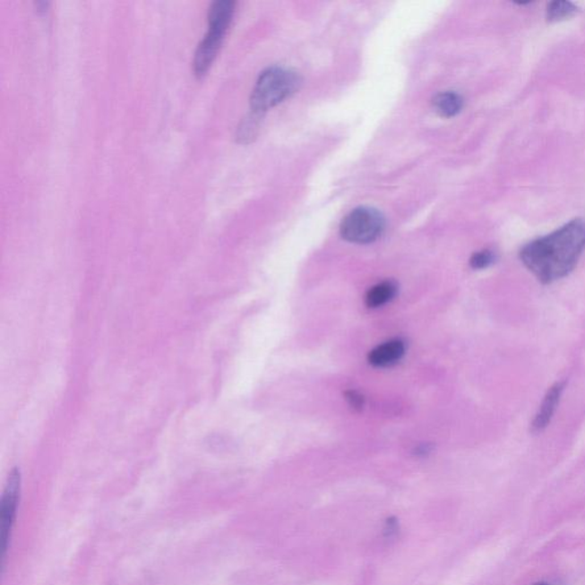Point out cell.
I'll return each instance as SVG.
<instances>
[{
	"instance_id": "cell-1",
	"label": "cell",
	"mask_w": 585,
	"mask_h": 585,
	"mask_svg": "<svg viewBox=\"0 0 585 585\" xmlns=\"http://www.w3.org/2000/svg\"><path fill=\"white\" fill-rule=\"evenodd\" d=\"M584 251L585 221L575 219L553 234L527 244L520 251V260L539 283L547 285L570 275Z\"/></svg>"
},
{
	"instance_id": "cell-2",
	"label": "cell",
	"mask_w": 585,
	"mask_h": 585,
	"mask_svg": "<svg viewBox=\"0 0 585 585\" xmlns=\"http://www.w3.org/2000/svg\"><path fill=\"white\" fill-rule=\"evenodd\" d=\"M235 6L236 4L230 0H218L211 4L209 11V31L198 45L194 57V72L197 77L205 76L217 59L234 19Z\"/></svg>"
},
{
	"instance_id": "cell-3",
	"label": "cell",
	"mask_w": 585,
	"mask_h": 585,
	"mask_svg": "<svg viewBox=\"0 0 585 585\" xmlns=\"http://www.w3.org/2000/svg\"><path fill=\"white\" fill-rule=\"evenodd\" d=\"M300 77L290 70L272 66L260 74L251 95L252 111L263 115L297 92Z\"/></svg>"
},
{
	"instance_id": "cell-4",
	"label": "cell",
	"mask_w": 585,
	"mask_h": 585,
	"mask_svg": "<svg viewBox=\"0 0 585 585\" xmlns=\"http://www.w3.org/2000/svg\"><path fill=\"white\" fill-rule=\"evenodd\" d=\"M384 227V218L379 211L371 207H359L344 218L340 231L347 242L369 244L380 237Z\"/></svg>"
},
{
	"instance_id": "cell-5",
	"label": "cell",
	"mask_w": 585,
	"mask_h": 585,
	"mask_svg": "<svg viewBox=\"0 0 585 585\" xmlns=\"http://www.w3.org/2000/svg\"><path fill=\"white\" fill-rule=\"evenodd\" d=\"M21 492V475L18 469H14L8 477L5 489H4L2 504H0V539H2L3 566L5 563L8 547L13 532L18 512Z\"/></svg>"
},
{
	"instance_id": "cell-6",
	"label": "cell",
	"mask_w": 585,
	"mask_h": 585,
	"mask_svg": "<svg viewBox=\"0 0 585 585\" xmlns=\"http://www.w3.org/2000/svg\"><path fill=\"white\" fill-rule=\"evenodd\" d=\"M565 382H559V383L554 384L546 392L545 400L539 406L538 412L535 415L532 422V429L530 430H532L533 434H541L550 425L555 410H557L560 398H562L563 390H565Z\"/></svg>"
},
{
	"instance_id": "cell-7",
	"label": "cell",
	"mask_w": 585,
	"mask_h": 585,
	"mask_svg": "<svg viewBox=\"0 0 585 585\" xmlns=\"http://www.w3.org/2000/svg\"><path fill=\"white\" fill-rule=\"evenodd\" d=\"M406 352V344L400 339L390 340L373 348L368 362L374 367L385 368L400 363Z\"/></svg>"
},
{
	"instance_id": "cell-8",
	"label": "cell",
	"mask_w": 585,
	"mask_h": 585,
	"mask_svg": "<svg viewBox=\"0 0 585 585\" xmlns=\"http://www.w3.org/2000/svg\"><path fill=\"white\" fill-rule=\"evenodd\" d=\"M398 284L393 280H385L373 286L365 297V303L368 308L376 309L387 305L397 296Z\"/></svg>"
},
{
	"instance_id": "cell-9",
	"label": "cell",
	"mask_w": 585,
	"mask_h": 585,
	"mask_svg": "<svg viewBox=\"0 0 585 585\" xmlns=\"http://www.w3.org/2000/svg\"><path fill=\"white\" fill-rule=\"evenodd\" d=\"M435 111L443 117H454L463 107V99L454 92L438 94L434 99Z\"/></svg>"
},
{
	"instance_id": "cell-10",
	"label": "cell",
	"mask_w": 585,
	"mask_h": 585,
	"mask_svg": "<svg viewBox=\"0 0 585 585\" xmlns=\"http://www.w3.org/2000/svg\"><path fill=\"white\" fill-rule=\"evenodd\" d=\"M261 118H262V115L251 111V114L240 123L237 135H236V139L239 143L247 144L255 139L257 131H259Z\"/></svg>"
},
{
	"instance_id": "cell-11",
	"label": "cell",
	"mask_w": 585,
	"mask_h": 585,
	"mask_svg": "<svg viewBox=\"0 0 585 585\" xmlns=\"http://www.w3.org/2000/svg\"><path fill=\"white\" fill-rule=\"evenodd\" d=\"M578 7L570 2H553L547 5L546 18L549 22H559L576 14Z\"/></svg>"
},
{
	"instance_id": "cell-12",
	"label": "cell",
	"mask_w": 585,
	"mask_h": 585,
	"mask_svg": "<svg viewBox=\"0 0 585 585\" xmlns=\"http://www.w3.org/2000/svg\"><path fill=\"white\" fill-rule=\"evenodd\" d=\"M495 262V254L492 251L484 250L475 253L470 259V267L475 270H483Z\"/></svg>"
},
{
	"instance_id": "cell-13",
	"label": "cell",
	"mask_w": 585,
	"mask_h": 585,
	"mask_svg": "<svg viewBox=\"0 0 585 585\" xmlns=\"http://www.w3.org/2000/svg\"><path fill=\"white\" fill-rule=\"evenodd\" d=\"M346 400L352 409L357 410L363 409L365 405V398L363 395H360L358 391H352V390H350V391H347Z\"/></svg>"
},
{
	"instance_id": "cell-14",
	"label": "cell",
	"mask_w": 585,
	"mask_h": 585,
	"mask_svg": "<svg viewBox=\"0 0 585 585\" xmlns=\"http://www.w3.org/2000/svg\"><path fill=\"white\" fill-rule=\"evenodd\" d=\"M533 585H550V584H549V583H546V582H538V583H535V584H533Z\"/></svg>"
}]
</instances>
